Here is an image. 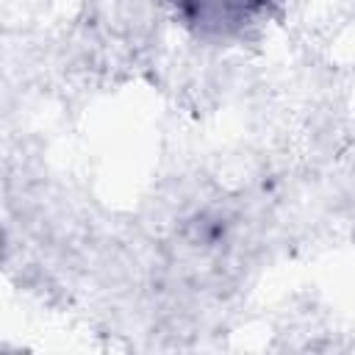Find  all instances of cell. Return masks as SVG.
<instances>
[{"instance_id": "obj_1", "label": "cell", "mask_w": 355, "mask_h": 355, "mask_svg": "<svg viewBox=\"0 0 355 355\" xmlns=\"http://www.w3.org/2000/svg\"><path fill=\"white\" fill-rule=\"evenodd\" d=\"M169 3H175V6H178V8H180V6H183V3H186V0H169Z\"/></svg>"}]
</instances>
